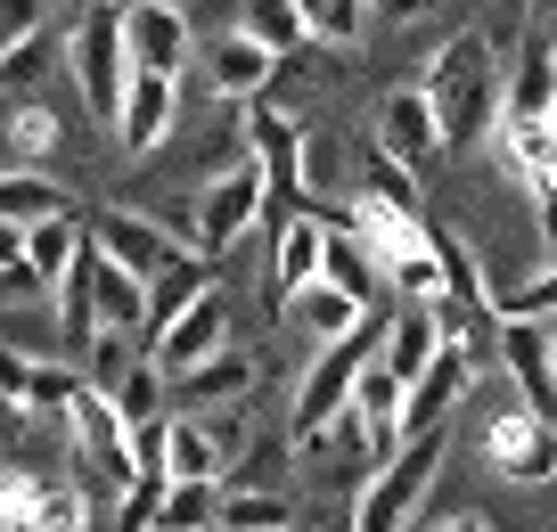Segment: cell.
I'll return each instance as SVG.
<instances>
[{
  "label": "cell",
  "instance_id": "obj_47",
  "mask_svg": "<svg viewBox=\"0 0 557 532\" xmlns=\"http://www.w3.org/2000/svg\"><path fill=\"white\" fill-rule=\"evenodd\" d=\"M206 532H222V524H206Z\"/></svg>",
  "mask_w": 557,
  "mask_h": 532
},
{
  "label": "cell",
  "instance_id": "obj_40",
  "mask_svg": "<svg viewBox=\"0 0 557 532\" xmlns=\"http://www.w3.org/2000/svg\"><path fill=\"white\" fill-rule=\"evenodd\" d=\"M533 213H541V246H549V262H557V197H533Z\"/></svg>",
  "mask_w": 557,
  "mask_h": 532
},
{
  "label": "cell",
  "instance_id": "obj_33",
  "mask_svg": "<svg viewBox=\"0 0 557 532\" xmlns=\"http://www.w3.org/2000/svg\"><path fill=\"white\" fill-rule=\"evenodd\" d=\"M213 516H222V483H164L157 524L148 532H206Z\"/></svg>",
  "mask_w": 557,
  "mask_h": 532
},
{
  "label": "cell",
  "instance_id": "obj_26",
  "mask_svg": "<svg viewBox=\"0 0 557 532\" xmlns=\"http://www.w3.org/2000/svg\"><path fill=\"white\" fill-rule=\"evenodd\" d=\"M58 213H74V197L58 189L50 172H25V164H9V172H0V222L34 230V222H58Z\"/></svg>",
  "mask_w": 557,
  "mask_h": 532
},
{
  "label": "cell",
  "instance_id": "obj_30",
  "mask_svg": "<svg viewBox=\"0 0 557 532\" xmlns=\"http://www.w3.org/2000/svg\"><path fill=\"white\" fill-rule=\"evenodd\" d=\"M0 132H9V148H17V164H25V172H41V156L66 148V139H58V115H50L41 99H9Z\"/></svg>",
  "mask_w": 557,
  "mask_h": 532
},
{
  "label": "cell",
  "instance_id": "obj_34",
  "mask_svg": "<svg viewBox=\"0 0 557 532\" xmlns=\"http://www.w3.org/2000/svg\"><path fill=\"white\" fill-rule=\"evenodd\" d=\"M320 279H336L345 295H361V304H377V262L361 255V238H352L345 222H329V255H320Z\"/></svg>",
  "mask_w": 557,
  "mask_h": 532
},
{
  "label": "cell",
  "instance_id": "obj_12",
  "mask_svg": "<svg viewBox=\"0 0 557 532\" xmlns=\"http://www.w3.org/2000/svg\"><path fill=\"white\" fill-rule=\"evenodd\" d=\"M123 50H132V66H148V74H181L197 58L189 9H181V0H123Z\"/></svg>",
  "mask_w": 557,
  "mask_h": 532
},
{
  "label": "cell",
  "instance_id": "obj_3",
  "mask_svg": "<svg viewBox=\"0 0 557 532\" xmlns=\"http://www.w3.org/2000/svg\"><path fill=\"white\" fill-rule=\"evenodd\" d=\"M377 344H385V311H369L352 336L320 344L312 369L296 378V401H287V443H304V434H320V426H336V418H345V394H352V378L377 361Z\"/></svg>",
  "mask_w": 557,
  "mask_h": 532
},
{
  "label": "cell",
  "instance_id": "obj_4",
  "mask_svg": "<svg viewBox=\"0 0 557 532\" xmlns=\"http://www.w3.org/2000/svg\"><path fill=\"white\" fill-rule=\"evenodd\" d=\"M66 66L83 83V107L99 132H115L123 115V83H132V50H123V9H83L66 34Z\"/></svg>",
  "mask_w": 557,
  "mask_h": 532
},
{
  "label": "cell",
  "instance_id": "obj_44",
  "mask_svg": "<svg viewBox=\"0 0 557 532\" xmlns=\"http://www.w3.org/2000/svg\"><path fill=\"white\" fill-rule=\"evenodd\" d=\"M541 197H557V172H549V189H541Z\"/></svg>",
  "mask_w": 557,
  "mask_h": 532
},
{
  "label": "cell",
  "instance_id": "obj_43",
  "mask_svg": "<svg viewBox=\"0 0 557 532\" xmlns=\"http://www.w3.org/2000/svg\"><path fill=\"white\" fill-rule=\"evenodd\" d=\"M83 9H123V0H83Z\"/></svg>",
  "mask_w": 557,
  "mask_h": 532
},
{
  "label": "cell",
  "instance_id": "obj_18",
  "mask_svg": "<svg viewBox=\"0 0 557 532\" xmlns=\"http://www.w3.org/2000/svg\"><path fill=\"white\" fill-rule=\"evenodd\" d=\"M255 378H262V361L246 352V344H230V352H213V361H197V369H181V378H164L173 385V410H238L246 394H255Z\"/></svg>",
  "mask_w": 557,
  "mask_h": 532
},
{
  "label": "cell",
  "instance_id": "obj_23",
  "mask_svg": "<svg viewBox=\"0 0 557 532\" xmlns=\"http://www.w3.org/2000/svg\"><path fill=\"white\" fill-rule=\"evenodd\" d=\"M459 394H468V352H451V344H443L435 369H426V378L410 385V401H401V434L451 426V418H459Z\"/></svg>",
  "mask_w": 557,
  "mask_h": 532
},
{
  "label": "cell",
  "instance_id": "obj_19",
  "mask_svg": "<svg viewBox=\"0 0 557 532\" xmlns=\"http://www.w3.org/2000/svg\"><path fill=\"white\" fill-rule=\"evenodd\" d=\"M206 83H213V99H230V107L271 99L278 90V58L262 50L255 34H222V41H206Z\"/></svg>",
  "mask_w": 557,
  "mask_h": 532
},
{
  "label": "cell",
  "instance_id": "obj_15",
  "mask_svg": "<svg viewBox=\"0 0 557 532\" xmlns=\"http://www.w3.org/2000/svg\"><path fill=\"white\" fill-rule=\"evenodd\" d=\"M320 255H329V213H296V222L271 230V279H262L271 311H287V304L320 279Z\"/></svg>",
  "mask_w": 557,
  "mask_h": 532
},
{
  "label": "cell",
  "instance_id": "obj_35",
  "mask_svg": "<svg viewBox=\"0 0 557 532\" xmlns=\"http://www.w3.org/2000/svg\"><path fill=\"white\" fill-rule=\"evenodd\" d=\"M206 287H213V279H206V255L181 262V271H164L157 287H148V336H164V327H173V320H181V311H189Z\"/></svg>",
  "mask_w": 557,
  "mask_h": 532
},
{
  "label": "cell",
  "instance_id": "obj_11",
  "mask_svg": "<svg viewBox=\"0 0 557 532\" xmlns=\"http://www.w3.org/2000/svg\"><path fill=\"white\" fill-rule=\"evenodd\" d=\"M377 148L394 156V164H410V172H435L443 156V123H435V99H426V90L418 83H394L377 99Z\"/></svg>",
  "mask_w": 557,
  "mask_h": 532
},
{
  "label": "cell",
  "instance_id": "obj_32",
  "mask_svg": "<svg viewBox=\"0 0 557 532\" xmlns=\"http://www.w3.org/2000/svg\"><path fill=\"white\" fill-rule=\"evenodd\" d=\"M148 352V336H123V327H99V336L83 344V385H99V394H115L123 378H132V361Z\"/></svg>",
  "mask_w": 557,
  "mask_h": 532
},
{
  "label": "cell",
  "instance_id": "obj_37",
  "mask_svg": "<svg viewBox=\"0 0 557 532\" xmlns=\"http://www.w3.org/2000/svg\"><path fill=\"white\" fill-rule=\"evenodd\" d=\"M41 66H50V34L17 41V50H0V99H34Z\"/></svg>",
  "mask_w": 557,
  "mask_h": 532
},
{
  "label": "cell",
  "instance_id": "obj_16",
  "mask_svg": "<svg viewBox=\"0 0 557 532\" xmlns=\"http://www.w3.org/2000/svg\"><path fill=\"white\" fill-rule=\"evenodd\" d=\"M401 378L385 361H369L361 378H352V394H345V418H352V434H361V450H369V467L377 459H394L401 450Z\"/></svg>",
  "mask_w": 557,
  "mask_h": 532
},
{
  "label": "cell",
  "instance_id": "obj_46",
  "mask_svg": "<svg viewBox=\"0 0 557 532\" xmlns=\"http://www.w3.org/2000/svg\"><path fill=\"white\" fill-rule=\"evenodd\" d=\"M181 9H189V0H181ZM222 9H230V0H222Z\"/></svg>",
  "mask_w": 557,
  "mask_h": 532
},
{
  "label": "cell",
  "instance_id": "obj_21",
  "mask_svg": "<svg viewBox=\"0 0 557 532\" xmlns=\"http://www.w3.org/2000/svg\"><path fill=\"white\" fill-rule=\"evenodd\" d=\"M435 352H443L435 304H394V311H385V344H377V361L401 378V394H410V385L435 369Z\"/></svg>",
  "mask_w": 557,
  "mask_h": 532
},
{
  "label": "cell",
  "instance_id": "obj_27",
  "mask_svg": "<svg viewBox=\"0 0 557 532\" xmlns=\"http://www.w3.org/2000/svg\"><path fill=\"white\" fill-rule=\"evenodd\" d=\"M222 532H296V499L262 492V483H222Z\"/></svg>",
  "mask_w": 557,
  "mask_h": 532
},
{
  "label": "cell",
  "instance_id": "obj_38",
  "mask_svg": "<svg viewBox=\"0 0 557 532\" xmlns=\"http://www.w3.org/2000/svg\"><path fill=\"white\" fill-rule=\"evenodd\" d=\"M34 34H41V0H0V50H17Z\"/></svg>",
  "mask_w": 557,
  "mask_h": 532
},
{
  "label": "cell",
  "instance_id": "obj_36",
  "mask_svg": "<svg viewBox=\"0 0 557 532\" xmlns=\"http://www.w3.org/2000/svg\"><path fill=\"white\" fill-rule=\"evenodd\" d=\"M492 311H500V320H557V262H549V271L508 279V287H492Z\"/></svg>",
  "mask_w": 557,
  "mask_h": 532
},
{
  "label": "cell",
  "instance_id": "obj_42",
  "mask_svg": "<svg viewBox=\"0 0 557 532\" xmlns=\"http://www.w3.org/2000/svg\"><path fill=\"white\" fill-rule=\"evenodd\" d=\"M17 434H25V410H17L9 394H0V443H17Z\"/></svg>",
  "mask_w": 557,
  "mask_h": 532
},
{
  "label": "cell",
  "instance_id": "obj_2",
  "mask_svg": "<svg viewBox=\"0 0 557 532\" xmlns=\"http://www.w3.org/2000/svg\"><path fill=\"white\" fill-rule=\"evenodd\" d=\"M443 459H451V426L401 434V450L377 459L369 483L352 492V532H418V508H426V492H435Z\"/></svg>",
  "mask_w": 557,
  "mask_h": 532
},
{
  "label": "cell",
  "instance_id": "obj_31",
  "mask_svg": "<svg viewBox=\"0 0 557 532\" xmlns=\"http://www.w3.org/2000/svg\"><path fill=\"white\" fill-rule=\"evenodd\" d=\"M238 9V34H255L271 58L304 50V17H296V0H230Z\"/></svg>",
  "mask_w": 557,
  "mask_h": 532
},
{
  "label": "cell",
  "instance_id": "obj_14",
  "mask_svg": "<svg viewBox=\"0 0 557 532\" xmlns=\"http://www.w3.org/2000/svg\"><path fill=\"white\" fill-rule=\"evenodd\" d=\"M230 344H238V336H230V295H222V287H206L173 327H164V336H148V361H157L164 378H181V369L213 361V352H230Z\"/></svg>",
  "mask_w": 557,
  "mask_h": 532
},
{
  "label": "cell",
  "instance_id": "obj_41",
  "mask_svg": "<svg viewBox=\"0 0 557 532\" xmlns=\"http://www.w3.org/2000/svg\"><path fill=\"white\" fill-rule=\"evenodd\" d=\"M426 532H492V516H475V508H459V516H443V524H426Z\"/></svg>",
  "mask_w": 557,
  "mask_h": 532
},
{
  "label": "cell",
  "instance_id": "obj_5",
  "mask_svg": "<svg viewBox=\"0 0 557 532\" xmlns=\"http://www.w3.org/2000/svg\"><path fill=\"white\" fill-rule=\"evenodd\" d=\"M475 450H484V467H492L500 483L533 492V483L557 475V418L524 410V401L508 394V401H492V410H484V426H475Z\"/></svg>",
  "mask_w": 557,
  "mask_h": 532
},
{
  "label": "cell",
  "instance_id": "obj_39",
  "mask_svg": "<svg viewBox=\"0 0 557 532\" xmlns=\"http://www.w3.org/2000/svg\"><path fill=\"white\" fill-rule=\"evenodd\" d=\"M394 25H426V17H443V0H377Z\"/></svg>",
  "mask_w": 557,
  "mask_h": 532
},
{
  "label": "cell",
  "instance_id": "obj_7",
  "mask_svg": "<svg viewBox=\"0 0 557 532\" xmlns=\"http://www.w3.org/2000/svg\"><path fill=\"white\" fill-rule=\"evenodd\" d=\"M189 213H197L189 246H197L206 262H222L230 246L246 238V230H262V164H255V156H238L230 172H213L206 189L189 197Z\"/></svg>",
  "mask_w": 557,
  "mask_h": 532
},
{
  "label": "cell",
  "instance_id": "obj_13",
  "mask_svg": "<svg viewBox=\"0 0 557 532\" xmlns=\"http://www.w3.org/2000/svg\"><path fill=\"white\" fill-rule=\"evenodd\" d=\"M492 361L508 369L524 410L557 418V344H549V320H500V344H492Z\"/></svg>",
  "mask_w": 557,
  "mask_h": 532
},
{
  "label": "cell",
  "instance_id": "obj_8",
  "mask_svg": "<svg viewBox=\"0 0 557 532\" xmlns=\"http://www.w3.org/2000/svg\"><path fill=\"white\" fill-rule=\"evenodd\" d=\"M66 434H74V467H83L99 492H132V475H139V450H132V426L115 418V401L99 394V385H83L74 394V410H66ZM74 475V483H83Z\"/></svg>",
  "mask_w": 557,
  "mask_h": 532
},
{
  "label": "cell",
  "instance_id": "obj_6",
  "mask_svg": "<svg viewBox=\"0 0 557 532\" xmlns=\"http://www.w3.org/2000/svg\"><path fill=\"white\" fill-rule=\"evenodd\" d=\"M0 532H90V492L50 467H0Z\"/></svg>",
  "mask_w": 557,
  "mask_h": 532
},
{
  "label": "cell",
  "instance_id": "obj_25",
  "mask_svg": "<svg viewBox=\"0 0 557 532\" xmlns=\"http://www.w3.org/2000/svg\"><path fill=\"white\" fill-rule=\"evenodd\" d=\"M90 246V222L83 213H58V222H34L25 230V279H34V295H58V279L74 271V255Z\"/></svg>",
  "mask_w": 557,
  "mask_h": 532
},
{
  "label": "cell",
  "instance_id": "obj_9",
  "mask_svg": "<svg viewBox=\"0 0 557 532\" xmlns=\"http://www.w3.org/2000/svg\"><path fill=\"white\" fill-rule=\"evenodd\" d=\"M90 238H99V246H107V255H115L132 279H148V287H157L164 271H181V262H197V246H189V238H173L157 213H132V206L90 213Z\"/></svg>",
  "mask_w": 557,
  "mask_h": 532
},
{
  "label": "cell",
  "instance_id": "obj_10",
  "mask_svg": "<svg viewBox=\"0 0 557 532\" xmlns=\"http://www.w3.org/2000/svg\"><path fill=\"white\" fill-rule=\"evenodd\" d=\"M500 115L508 123H549L557 115V41H549V25H524L500 50Z\"/></svg>",
  "mask_w": 557,
  "mask_h": 532
},
{
  "label": "cell",
  "instance_id": "obj_28",
  "mask_svg": "<svg viewBox=\"0 0 557 532\" xmlns=\"http://www.w3.org/2000/svg\"><path fill=\"white\" fill-rule=\"evenodd\" d=\"M304 41H329V50H361L369 25H377V0H296Z\"/></svg>",
  "mask_w": 557,
  "mask_h": 532
},
{
  "label": "cell",
  "instance_id": "obj_24",
  "mask_svg": "<svg viewBox=\"0 0 557 532\" xmlns=\"http://www.w3.org/2000/svg\"><path fill=\"white\" fill-rule=\"evenodd\" d=\"M369 311H377V304H361V295H345V287H336V279H312V287H304L296 304L278 311V320L296 327V336H312V344H336V336H352V327H361Z\"/></svg>",
  "mask_w": 557,
  "mask_h": 532
},
{
  "label": "cell",
  "instance_id": "obj_1",
  "mask_svg": "<svg viewBox=\"0 0 557 532\" xmlns=\"http://www.w3.org/2000/svg\"><path fill=\"white\" fill-rule=\"evenodd\" d=\"M418 90L435 99L443 148H492V123H500V50L484 41V25L443 41L426 58V74H418Z\"/></svg>",
  "mask_w": 557,
  "mask_h": 532
},
{
  "label": "cell",
  "instance_id": "obj_22",
  "mask_svg": "<svg viewBox=\"0 0 557 532\" xmlns=\"http://www.w3.org/2000/svg\"><path fill=\"white\" fill-rule=\"evenodd\" d=\"M492 156H500V172L517 181L524 197L549 189V172H557V115L549 123H492Z\"/></svg>",
  "mask_w": 557,
  "mask_h": 532
},
{
  "label": "cell",
  "instance_id": "obj_20",
  "mask_svg": "<svg viewBox=\"0 0 557 532\" xmlns=\"http://www.w3.org/2000/svg\"><path fill=\"white\" fill-rule=\"evenodd\" d=\"M83 271H90V320L123 327V336H148V279H132L99 238L83 246Z\"/></svg>",
  "mask_w": 557,
  "mask_h": 532
},
{
  "label": "cell",
  "instance_id": "obj_17",
  "mask_svg": "<svg viewBox=\"0 0 557 532\" xmlns=\"http://www.w3.org/2000/svg\"><path fill=\"white\" fill-rule=\"evenodd\" d=\"M173 115H181V74L132 66V83H123V115H115V139H123L132 156H157L164 132H173Z\"/></svg>",
  "mask_w": 557,
  "mask_h": 532
},
{
  "label": "cell",
  "instance_id": "obj_45",
  "mask_svg": "<svg viewBox=\"0 0 557 532\" xmlns=\"http://www.w3.org/2000/svg\"><path fill=\"white\" fill-rule=\"evenodd\" d=\"M549 344H557V320H549Z\"/></svg>",
  "mask_w": 557,
  "mask_h": 532
},
{
  "label": "cell",
  "instance_id": "obj_48",
  "mask_svg": "<svg viewBox=\"0 0 557 532\" xmlns=\"http://www.w3.org/2000/svg\"><path fill=\"white\" fill-rule=\"evenodd\" d=\"M0 172H9V164H0Z\"/></svg>",
  "mask_w": 557,
  "mask_h": 532
},
{
  "label": "cell",
  "instance_id": "obj_29",
  "mask_svg": "<svg viewBox=\"0 0 557 532\" xmlns=\"http://www.w3.org/2000/svg\"><path fill=\"white\" fill-rule=\"evenodd\" d=\"M107 401H115V418H123L132 434H148V426H164V410H173V385H164V369L148 361V352H139V361H132V378H123Z\"/></svg>",
  "mask_w": 557,
  "mask_h": 532
}]
</instances>
